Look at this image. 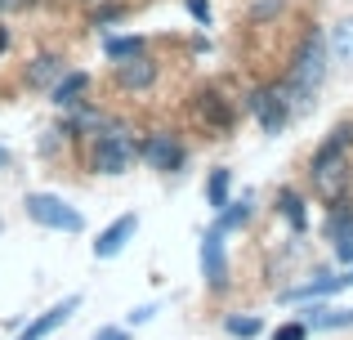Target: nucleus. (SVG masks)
<instances>
[{"instance_id":"obj_1","label":"nucleus","mask_w":353,"mask_h":340,"mask_svg":"<svg viewBox=\"0 0 353 340\" xmlns=\"http://www.w3.org/2000/svg\"><path fill=\"white\" fill-rule=\"evenodd\" d=\"M327 63H331L327 36H322V32H309V36H304V45H300V54H295V63H291V72H286V81H282L286 94H291V103H295V112L313 103L318 86L327 81Z\"/></svg>"},{"instance_id":"obj_2","label":"nucleus","mask_w":353,"mask_h":340,"mask_svg":"<svg viewBox=\"0 0 353 340\" xmlns=\"http://www.w3.org/2000/svg\"><path fill=\"white\" fill-rule=\"evenodd\" d=\"M349 143H353V126H336L327 134L318 152H313V188L322 201H340V192L349 188Z\"/></svg>"},{"instance_id":"obj_3","label":"nucleus","mask_w":353,"mask_h":340,"mask_svg":"<svg viewBox=\"0 0 353 340\" xmlns=\"http://www.w3.org/2000/svg\"><path fill=\"white\" fill-rule=\"evenodd\" d=\"M23 206L36 224L54 228V233H81V228H85V215H81L77 206H68L63 197H54V192H27Z\"/></svg>"},{"instance_id":"obj_4","label":"nucleus","mask_w":353,"mask_h":340,"mask_svg":"<svg viewBox=\"0 0 353 340\" xmlns=\"http://www.w3.org/2000/svg\"><path fill=\"white\" fill-rule=\"evenodd\" d=\"M246 103H250V112L259 117V126H264L268 134H282L286 121H291V112H295V103H291V94H286V86H264V90H255Z\"/></svg>"},{"instance_id":"obj_5","label":"nucleus","mask_w":353,"mask_h":340,"mask_svg":"<svg viewBox=\"0 0 353 340\" xmlns=\"http://www.w3.org/2000/svg\"><path fill=\"white\" fill-rule=\"evenodd\" d=\"M134 157H139L134 143H130L121 130L99 134V139H94V152H90V161H94L99 174H125L130 166H134Z\"/></svg>"},{"instance_id":"obj_6","label":"nucleus","mask_w":353,"mask_h":340,"mask_svg":"<svg viewBox=\"0 0 353 340\" xmlns=\"http://www.w3.org/2000/svg\"><path fill=\"white\" fill-rule=\"evenodd\" d=\"M201 273H206V282L215 291L228 287V260H224V228H210L206 242H201Z\"/></svg>"},{"instance_id":"obj_7","label":"nucleus","mask_w":353,"mask_h":340,"mask_svg":"<svg viewBox=\"0 0 353 340\" xmlns=\"http://www.w3.org/2000/svg\"><path fill=\"white\" fill-rule=\"evenodd\" d=\"M77 309H81V296H68V300H59V305H54V309H45V314L36 318V323H27L18 340H45V336L54 332V327H63V323H68V318L77 314Z\"/></svg>"},{"instance_id":"obj_8","label":"nucleus","mask_w":353,"mask_h":340,"mask_svg":"<svg viewBox=\"0 0 353 340\" xmlns=\"http://www.w3.org/2000/svg\"><path fill=\"white\" fill-rule=\"evenodd\" d=\"M143 161H148L152 170H165V174H170V170H179V166H183V148L170 139V134H148V143H143Z\"/></svg>"},{"instance_id":"obj_9","label":"nucleus","mask_w":353,"mask_h":340,"mask_svg":"<svg viewBox=\"0 0 353 340\" xmlns=\"http://www.w3.org/2000/svg\"><path fill=\"white\" fill-rule=\"evenodd\" d=\"M152 81H157V63L148 54H134V59L117 63V86L121 90H152Z\"/></svg>"},{"instance_id":"obj_10","label":"nucleus","mask_w":353,"mask_h":340,"mask_svg":"<svg viewBox=\"0 0 353 340\" xmlns=\"http://www.w3.org/2000/svg\"><path fill=\"white\" fill-rule=\"evenodd\" d=\"M134 228H139V215H121L117 224H108L103 233H99L94 255H99V260H112V255H121V251H125V242L134 237Z\"/></svg>"},{"instance_id":"obj_11","label":"nucleus","mask_w":353,"mask_h":340,"mask_svg":"<svg viewBox=\"0 0 353 340\" xmlns=\"http://www.w3.org/2000/svg\"><path fill=\"white\" fill-rule=\"evenodd\" d=\"M85 90H90V77H85V72H68V77H59V86L50 90V103H59V108H77Z\"/></svg>"},{"instance_id":"obj_12","label":"nucleus","mask_w":353,"mask_h":340,"mask_svg":"<svg viewBox=\"0 0 353 340\" xmlns=\"http://www.w3.org/2000/svg\"><path fill=\"white\" fill-rule=\"evenodd\" d=\"M197 112L206 117V121L215 126V130H228V126H233V112H228V103L215 94V90H206V94L197 99Z\"/></svg>"},{"instance_id":"obj_13","label":"nucleus","mask_w":353,"mask_h":340,"mask_svg":"<svg viewBox=\"0 0 353 340\" xmlns=\"http://www.w3.org/2000/svg\"><path fill=\"white\" fill-rule=\"evenodd\" d=\"M327 45H331V59H336V63H353V18H345V23L331 27Z\"/></svg>"},{"instance_id":"obj_14","label":"nucleus","mask_w":353,"mask_h":340,"mask_svg":"<svg viewBox=\"0 0 353 340\" xmlns=\"http://www.w3.org/2000/svg\"><path fill=\"white\" fill-rule=\"evenodd\" d=\"M340 287H353V278H349V273H345V278H313V282H304V287L286 291V300H309V296H331V291H340Z\"/></svg>"},{"instance_id":"obj_15","label":"nucleus","mask_w":353,"mask_h":340,"mask_svg":"<svg viewBox=\"0 0 353 340\" xmlns=\"http://www.w3.org/2000/svg\"><path fill=\"white\" fill-rule=\"evenodd\" d=\"M228 183H233V170H210V179H206V206L215 210V215L228 206Z\"/></svg>"},{"instance_id":"obj_16","label":"nucleus","mask_w":353,"mask_h":340,"mask_svg":"<svg viewBox=\"0 0 353 340\" xmlns=\"http://www.w3.org/2000/svg\"><path fill=\"white\" fill-rule=\"evenodd\" d=\"M277 206H282V215H286V224L295 228V233H304L309 228V215H304V201H300V192H291V188H282L277 192Z\"/></svg>"},{"instance_id":"obj_17","label":"nucleus","mask_w":353,"mask_h":340,"mask_svg":"<svg viewBox=\"0 0 353 340\" xmlns=\"http://www.w3.org/2000/svg\"><path fill=\"white\" fill-rule=\"evenodd\" d=\"M103 50H108V59H112V63H121V59H134V54H143L148 41H143V36H108Z\"/></svg>"},{"instance_id":"obj_18","label":"nucleus","mask_w":353,"mask_h":340,"mask_svg":"<svg viewBox=\"0 0 353 340\" xmlns=\"http://www.w3.org/2000/svg\"><path fill=\"white\" fill-rule=\"evenodd\" d=\"M309 314H313V327H322V332L353 327V309H309Z\"/></svg>"},{"instance_id":"obj_19","label":"nucleus","mask_w":353,"mask_h":340,"mask_svg":"<svg viewBox=\"0 0 353 340\" xmlns=\"http://www.w3.org/2000/svg\"><path fill=\"white\" fill-rule=\"evenodd\" d=\"M246 219H250V197H241V201H228V206L219 210V228H224V233H228V228H241Z\"/></svg>"},{"instance_id":"obj_20","label":"nucleus","mask_w":353,"mask_h":340,"mask_svg":"<svg viewBox=\"0 0 353 340\" xmlns=\"http://www.w3.org/2000/svg\"><path fill=\"white\" fill-rule=\"evenodd\" d=\"M63 72V63L54 59V54H45V59H36V68H32V86H45V81H54Z\"/></svg>"},{"instance_id":"obj_21","label":"nucleus","mask_w":353,"mask_h":340,"mask_svg":"<svg viewBox=\"0 0 353 340\" xmlns=\"http://www.w3.org/2000/svg\"><path fill=\"white\" fill-rule=\"evenodd\" d=\"M224 327H228V336H241V340H250V336H259V327H264V323H259V318H237V314H233Z\"/></svg>"},{"instance_id":"obj_22","label":"nucleus","mask_w":353,"mask_h":340,"mask_svg":"<svg viewBox=\"0 0 353 340\" xmlns=\"http://www.w3.org/2000/svg\"><path fill=\"white\" fill-rule=\"evenodd\" d=\"M273 340H309V323H282L273 332Z\"/></svg>"},{"instance_id":"obj_23","label":"nucleus","mask_w":353,"mask_h":340,"mask_svg":"<svg viewBox=\"0 0 353 340\" xmlns=\"http://www.w3.org/2000/svg\"><path fill=\"white\" fill-rule=\"evenodd\" d=\"M183 5H188V14H192V18H197V23H201V27H206V23H210V5H206V0H183Z\"/></svg>"},{"instance_id":"obj_24","label":"nucleus","mask_w":353,"mask_h":340,"mask_svg":"<svg viewBox=\"0 0 353 340\" xmlns=\"http://www.w3.org/2000/svg\"><path fill=\"white\" fill-rule=\"evenodd\" d=\"M157 314V305H139L134 314H130V327H139V323H148V318Z\"/></svg>"},{"instance_id":"obj_25","label":"nucleus","mask_w":353,"mask_h":340,"mask_svg":"<svg viewBox=\"0 0 353 340\" xmlns=\"http://www.w3.org/2000/svg\"><path fill=\"white\" fill-rule=\"evenodd\" d=\"M94 340H130V332H125V327H103Z\"/></svg>"},{"instance_id":"obj_26","label":"nucleus","mask_w":353,"mask_h":340,"mask_svg":"<svg viewBox=\"0 0 353 340\" xmlns=\"http://www.w3.org/2000/svg\"><path fill=\"white\" fill-rule=\"evenodd\" d=\"M9 166V148H5V143H0V170H5Z\"/></svg>"},{"instance_id":"obj_27","label":"nucleus","mask_w":353,"mask_h":340,"mask_svg":"<svg viewBox=\"0 0 353 340\" xmlns=\"http://www.w3.org/2000/svg\"><path fill=\"white\" fill-rule=\"evenodd\" d=\"M5 41H9V32H5V27H0V50H5Z\"/></svg>"},{"instance_id":"obj_28","label":"nucleus","mask_w":353,"mask_h":340,"mask_svg":"<svg viewBox=\"0 0 353 340\" xmlns=\"http://www.w3.org/2000/svg\"><path fill=\"white\" fill-rule=\"evenodd\" d=\"M0 5H5V0H0Z\"/></svg>"}]
</instances>
